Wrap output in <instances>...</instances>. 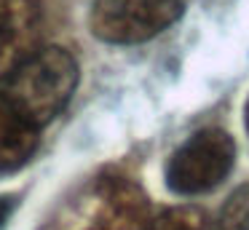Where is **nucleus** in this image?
<instances>
[{
    "mask_svg": "<svg viewBox=\"0 0 249 230\" xmlns=\"http://www.w3.org/2000/svg\"><path fill=\"white\" fill-rule=\"evenodd\" d=\"M150 203L134 179L118 171L91 177L43 230H142Z\"/></svg>",
    "mask_w": 249,
    "mask_h": 230,
    "instance_id": "1",
    "label": "nucleus"
},
{
    "mask_svg": "<svg viewBox=\"0 0 249 230\" xmlns=\"http://www.w3.org/2000/svg\"><path fill=\"white\" fill-rule=\"evenodd\" d=\"M78 86V62L65 48L51 46L35 51L24 64L11 72L3 99L19 110L33 126L51 123L67 102L72 99Z\"/></svg>",
    "mask_w": 249,
    "mask_h": 230,
    "instance_id": "2",
    "label": "nucleus"
},
{
    "mask_svg": "<svg viewBox=\"0 0 249 230\" xmlns=\"http://www.w3.org/2000/svg\"><path fill=\"white\" fill-rule=\"evenodd\" d=\"M236 166V142L225 128L206 126L190 134L166 160L163 179L177 195H201L222 185Z\"/></svg>",
    "mask_w": 249,
    "mask_h": 230,
    "instance_id": "3",
    "label": "nucleus"
},
{
    "mask_svg": "<svg viewBox=\"0 0 249 230\" xmlns=\"http://www.w3.org/2000/svg\"><path fill=\"white\" fill-rule=\"evenodd\" d=\"M185 14V0H94L89 30L110 46H134L161 35Z\"/></svg>",
    "mask_w": 249,
    "mask_h": 230,
    "instance_id": "4",
    "label": "nucleus"
},
{
    "mask_svg": "<svg viewBox=\"0 0 249 230\" xmlns=\"http://www.w3.org/2000/svg\"><path fill=\"white\" fill-rule=\"evenodd\" d=\"M38 37L40 8L35 0H0V78L33 56Z\"/></svg>",
    "mask_w": 249,
    "mask_h": 230,
    "instance_id": "5",
    "label": "nucleus"
},
{
    "mask_svg": "<svg viewBox=\"0 0 249 230\" xmlns=\"http://www.w3.org/2000/svg\"><path fill=\"white\" fill-rule=\"evenodd\" d=\"M38 126L0 96V174L22 169L38 150Z\"/></svg>",
    "mask_w": 249,
    "mask_h": 230,
    "instance_id": "6",
    "label": "nucleus"
},
{
    "mask_svg": "<svg viewBox=\"0 0 249 230\" xmlns=\"http://www.w3.org/2000/svg\"><path fill=\"white\" fill-rule=\"evenodd\" d=\"M142 230H214V222L198 206H174L156 219H147Z\"/></svg>",
    "mask_w": 249,
    "mask_h": 230,
    "instance_id": "7",
    "label": "nucleus"
},
{
    "mask_svg": "<svg viewBox=\"0 0 249 230\" xmlns=\"http://www.w3.org/2000/svg\"><path fill=\"white\" fill-rule=\"evenodd\" d=\"M220 230H249V182L236 187L222 203Z\"/></svg>",
    "mask_w": 249,
    "mask_h": 230,
    "instance_id": "8",
    "label": "nucleus"
},
{
    "mask_svg": "<svg viewBox=\"0 0 249 230\" xmlns=\"http://www.w3.org/2000/svg\"><path fill=\"white\" fill-rule=\"evenodd\" d=\"M17 203H19V195H0V230L6 228V222L11 219Z\"/></svg>",
    "mask_w": 249,
    "mask_h": 230,
    "instance_id": "9",
    "label": "nucleus"
},
{
    "mask_svg": "<svg viewBox=\"0 0 249 230\" xmlns=\"http://www.w3.org/2000/svg\"><path fill=\"white\" fill-rule=\"evenodd\" d=\"M244 126H247V131H249V99H247V105H244Z\"/></svg>",
    "mask_w": 249,
    "mask_h": 230,
    "instance_id": "10",
    "label": "nucleus"
}]
</instances>
